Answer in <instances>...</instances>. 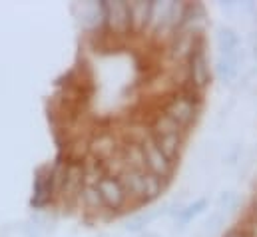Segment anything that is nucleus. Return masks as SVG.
Instances as JSON below:
<instances>
[{
	"label": "nucleus",
	"instance_id": "f257e3e1",
	"mask_svg": "<svg viewBox=\"0 0 257 237\" xmlns=\"http://www.w3.org/2000/svg\"><path fill=\"white\" fill-rule=\"evenodd\" d=\"M203 110V94L193 90L188 84L176 86L164 100L160 112L166 114L172 122H176L184 132H192V128L197 124Z\"/></svg>",
	"mask_w": 257,
	"mask_h": 237
},
{
	"label": "nucleus",
	"instance_id": "f03ea898",
	"mask_svg": "<svg viewBox=\"0 0 257 237\" xmlns=\"http://www.w3.org/2000/svg\"><path fill=\"white\" fill-rule=\"evenodd\" d=\"M213 80H215L213 78V62L207 52V38L201 36V38H197L190 58L184 64V82L182 84H188L193 90L205 94L207 88L213 84Z\"/></svg>",
	"mask_w": 257,
	"mask_h": 237
},
{
	"label": "nucleus",
	"instance_id": "7ed1b4c3",
	"mask_svg": "<svg viewBox=\"0 0 257 237\" xmlns=\"http://www.w3.org/2000/svg\"><path fill=\"white\" fill-rule=\"evenodd\" d=\"M140 144V148H142V156H144V166H146V170L152 174V176H156V178H160L164 183H170L172 178H174V174H176V164H172L164 154H162V150L156 146V142L152 140V136H150V132L138 142Z\"/></svg>",
	"mask_w": 257,
	"mask_h": 237
},
{
	"label": "nucleus",
	"instance_id": "20e7f679",
	"mask_svg": "<svg viewBox=\"0 0 257 237\" xmlns=\"http://www.w3.org/2000/svg\"><path fill=\"white\" fill-rule=\"evenodd\" d=\"M104 32H108L114 38H126L132 36V18H130V2L126 0H106V26Z\"/></svg>",
	"mask_w": 257,
	"mask_h": 237
},
{
	"label": "nucleus",
	"instance_id": "39448f33",
	"mask_svg": "<svg viewBox=\"0 0 257 237\" xmlns=\"http://www.w3.org/2000/svg\"><path fill=\"white\" fill-rule=\"evenodd\" d=\"M96 187H98L100 197H102V201H104V205H106V211L116 213V211L126 209V205L130 203L128 193H126L122 181H120V178H118L116 174L104 176V178L96 183Z\"/></svg>",
	"mask_w": 257,
	"mask_h": 237
},
{
	"label": "nucleus",
	"instance_id": "423d86ee",
	"mask_svg": "<svg viewBox=\"0 0 257 237\" xmlns=\"http://www.w3.org/2000/svg\"><path fill=\"white\" fill-rule=\"evenodd\" d=\"M174 203H164V205H148L142 207L138 211H134L128 219L124 221V231L126 233H136V235H144V231L158 221L164 215H172Z\"/></svg>",
	"mask_w": 257,
	"mask_h": 237
},
{
	"label": "nucleus",
	"instance_id": "0eeeda50",
	"mask_svg": "<svg viewBox=\"0 0 257 237\" xmlns=\"http://www.w3.org/2000/svg\"><path fill=\"white\" fill-rule=\"evenodd\" d=\"M80 14H78V22L82 26V30H86L88 34H98L104 32L106 26V0L100 2H82L78 6Z\"/></svg>",
	"mask_w": 257,
	"mask_h": 237
},
{
	"label": "nucleus",
	"instance_id": "6e6552de",
	"mask_svg": "<svg viewBox=\"0 0 257 237\" xmlns=\"http://www.w3.org/2000/svg\"><path fill=\"white\" fill-rule=\"evenodd\" d=\"M215 52L217 56H225V58H241V50H243V40L241 34L233 28V26H217L215 28Z\"/></svg>",
	"mask_w": 257,
	"mask_h": 237
},
{
	"label": "nucleus",
	"instance_id": "1a4fd4ad",
	"mask_svg": "<svg viewBox=\"0 0 257 237\" xmlns=\"http://www.w3.org/2000/svg\"><path fill=\"white\" fill-rule=\"evenodd\" d=\"M211 207V199L207 195H201V197H195L188 203H182V207L176 211L174 215V223H176V229H186L190 227L197 217H201L207 209Z\"/></svg>",
	"mask_w": 257,
	"mask_h": 237
},
{
	"label": "nucleus",
	"instance_id": "9d476101",
	"mask_svg": "<svg viewBox=\"0 0 257 237\" xmlns=\"http://www.w3.org/2000/svg\"><path fill=\"white\" fill-rule=\"evenodd\" d=\"M241 72V58H225V56H215L213 62V78L221 82L223 86H229L237 80Z\"/></svg>",
	"mask_w": 257,
	"mask_h": 237
},
{
	"label": "nucleus",
	"instance_id": "9b49d317",
	"mask_svg": "<svg viewBox=\"0 0 257 237\" xmlns=\"http://www.w3.org/2000/svg\"><path fill=\"white\" fill-rule=\"evenodd\" d=\"M152 14V0H134L130 2V18H132V32L146 34Z\"/></svg>",
	"mask_w": 257,
	"mask_h": 237
},
{
	"label": "nucleus",
	"instance_id": "f8f14e48",
	"mask_svg": "<svg viewBox=\"0 0 257 237\" xmlns=\"http://www.w3.org/2000/svg\"><path fill=\"white\" fill-rule=\"evenodd\" d=\"M80 203L92 215H98V213L106 211V205H104V201L100 197V191H98L96 183H86V187L82 191V197H80Z\"/></svg>",
	"mask_w": 257,
	"mask_h": 237
},
{
	"label": "nucleus",
	"instance_id": "ddd939ff",
	"mask_svg": "<svg viewBox=\"0 0 257 237\" xmlns=\"http://www.w3.org/2000/svg\"><path fill=\"white\" fill-rule=\"evenodd\" d=\"M239 203H241V197L235 189H223L215 199V211H219L221 215L227 217L229 213H233L239 207Z\"/></svg>",
	"mask_w": 257,
	"mask_h": 237
},
{
	"label": "nucleus",
	"instance_id": "4468645a",
	"mask_svg": "<svg viewBox=\"0 0 257 237\" xmlns=\"http://www.w3.org/2000/svg\"><path fill=\"white\" fill-rule=\"evenodd\" d=\"M225 219H227L225 215H221L219 211H215V209H213V211L207 215V219L203 221V227H201V229H203V235L211 237V235H215V233H219V235H221V233L225 231V229H223Z\"/></svg>",
	"mask_w": 257,
	"mask_h": 237
},
{
	"label": "nucleus",
	"instance_id": "2eb2a0df",
	"mask_svg": "<svg viewBox=\"0 0 257 237\" xmlns=\"http://www.w3.org/2000/svg\"><path fill=\"white\" fill-rule=\"evenodd\" d=\"M219 237H247V235H245V231H243V227H241V225H233V227L225 229Z\"/></svg>",
	"mask_w": 257,
	"mask_h": 237
},
{
	"label": "nucleus",
	"instance_id": "dca6fc26",
	"mask_svg": "<svg viewBox=\"0 0 257 237\" xmlns=\"http://www.w3.org/2000/svg\"><path fill=\"white\" fill-rule=\"evenodd\" d=\"M251 56H253V60H255L257 64V32L255 36H253V40H251Z\"/></svg>",
	"mask_w": 257,
	"mask_h": 237
},
{
	"label": "nucleus",
	"instance_id": "f3484780",
	"mask_svg": "<svg viewBox=\"0 0 257 237\" xmlns=\"http://www.w3.org/2000/svg\"><path fill=\"white\" fill-rule=\"evenodd\" d=\"M140 237H160V235H156V233H144V235H140Z\"/></svg>",
	"mask_w": 257,
	"mask_h": 237
}]
</instances>
